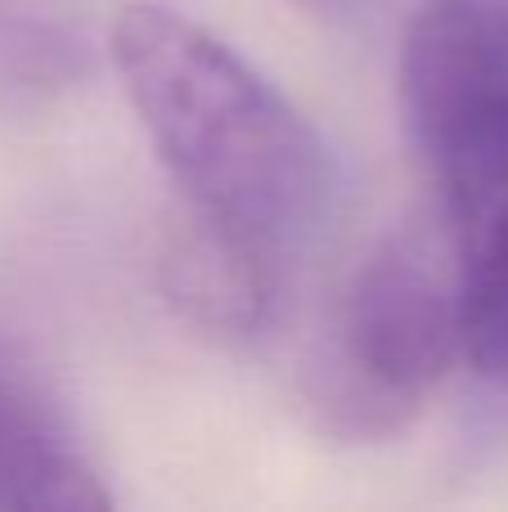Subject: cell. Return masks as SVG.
Returning a JSON list of instances; mask_svg holds the SVG:
<instances>
[{
  "label": "cell",
  "instance_id": "277c9868",
  "mask_svg": "<svg viewBox=\"0 0 508 512\" xmlns=\"http://www.w3.org/2000/svg\"><path fill=\"white\" fill-rule=\"evenodd\" d=\"M113 504L63 400L0 342V512H104Z\"/></svg>",
  "mask_w": 508,
  "mask_h": 512
},
{
  "label": "cell",
  "instance_id": "3957f363",
  "mask_svg": "<svg viewBox=\"0 0 508 512\" xmlns=\"http://www.w3.org/2000/svg\"><path fill=\"white\" fill-rule=\"evenodd\" d=\"M464 360L455 265L419 234L360 261L311 364V409L342 441H387Z\"/></svg>",
  "mask_w": 508,
  "mask_h": 512
},
{
  "label": "cell",
  "instance_id": "5b68a950",
  "mask_svg": "<svg viewBox=\"0 0 508 512\" xmlns=\"http://www.w3.org/2000/svg\"><path fill=\"white\" fill-rule=\"evenodd\" d=\"M279 274L284 265L189 212L162 248V288L171 306L221 342H248L270 324Z\"/></svg>",
  "mask_w": 508,
  "mask_h": 512
},
{
  "label": "cell",
  "instance_id": "8992f818",
  "mask_svg": "<svg viewBox=\"0 0 508 512\" xmlns=\"http://www.w3.org/2000/svg\"><path fill=\"white\" fill-rule=\"evenodd\" d=\"M302 5H311V9H329V14H356V9L374 5V0H302Z\"/></svg>",
  "mask_w": 508,
  "mask_h": 512
},
{
  "label": "cell",
  "instance_id": "6da1fadb",
  "mask_svg": "<svg viewBox=\"0 0 508 512\" xmlns=\"http://www.w3.org/2000/svg\"><path fill=\"white\" fill-rule=\"evenodd\" d=\"M108 54L189 216L275 265L320 234L333 158L275 81L167 5H126Z\"/></svg>",
  "mask_w": 508,
  "mask_h": 512
},
{
  "label": "cell",
  "instance_id": "7a4b0ae2",
  "mask_svg": "<svg viewBox=\"0 0 508 512\" xmlns=\"http://www.w3.org/2000/svg\"><path fill=\"white\" fill-rule=\"evenodd\" d=\"M401 108L459 283L464 360L508 378V0H423L401 41Z\"/></svg>",
  "mask_w": 508,
  "mask_h": 512
}]
</instances>
